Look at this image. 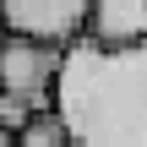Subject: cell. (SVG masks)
<instances>
[{
	"label": "cell",
	"mask_w": 147,
	"mask_h": 147,
	"mask_svg": "<svg viewBox=\"0 0 147 147\" xmlns=\"http://www.w3.org/2000/svg\"><path fill=\"white\" fill-rule=\"evenodd\" d=\"M27 120H33V109H27V104H16V98H5V93H0V125H5V131H11V136H16V131H22V125H27Z\"/></svg>",
	"instance_id": "cell-6"
},
{
	"label": "cell",
	"mask_w": 147,
	"mask_h": 147,
	"mask_svg": "<svg viewBox=\"0 0 147 147\" xmlns=\"http://www.w3.org/2000/svg\"><path fill=\"white\" fill-rule=\"evenodd\" d=\"M16 147H76V136H71V125H65L55 109H44V115H33V120L16 131Z\"/></svg>",
	"instance_id": "cell-5"
},
{
	"label": "cell",
	"mask_w": 147,
	"mask_h": 147,
	"mask_svg": "<svg viewBox=\"0 0 147 147\" xmlns=\"http://www.w3.org/2000/svg\"><path fill=\"white\" fill-rule=\"evenodd\" d=\"M87 44H104V49L147 44V0H93Z\"/></svg>",
	"instance_id": "cell-4"
},
{
	"label": "cell",
	"mask_w": 147,
	"mask_h": 147,
	"mask_svg": "<svg viewBox=\"0 0 147 147\" xmlns=\"http://www.w3.org/2000/svg\"><path fill=\"white\" fill-rule=\"evenodd\" d=\"M55 115L76 147H147V44L104 49L76 38L60 65Z\"/></svg>",
	"instance_id": "cell-1"
},
{
	"label": "cell",
	"mask_w": 147,
	"mask_h": 147,
	"mask_svg": "<svg viewBox=\"0 0 147 147\" xmlns=\"http://www.w3.org/2000/svg\"><path fill=\"white\" fill-rule=\"evenodd\" d=\"M87 16H93V0H0V27L11 38H38L60 49L87 38Z\"/></svg>",
	"instance_id": "cell-3"
},
{
	"label": "cell",
	"mask_w": 147,
	"mask_h": 147,
	"mask_svg": "<svg viewBox=\"0 0 147 147\" xmlns=\"http://www.w3.org/2000/svg\"><path fill=\"white\" fill-rule=\"evenodd\" d=\"M5 38H11V33H5V27H0V49H5Z\"/></svg>",
	"instance_id": "cell-7"
},
{
	"label": "cell",
	"mask_w": 147,
	"mask_h": 147,
	"mask_svg": "<svg viewBox=\"0 0 147 147\" xmlns=\"http://www.w3.org/2000/svg\"><path fill=\"white\" fill-rule=\"evenodd\" d=\"M60 65H65V49L60 44L5 38V49H0V93L16 98V104H27L33 115H44V109H55Z\"/></svg>",
	"instance_id": "cell-2"
}]
</instances>
